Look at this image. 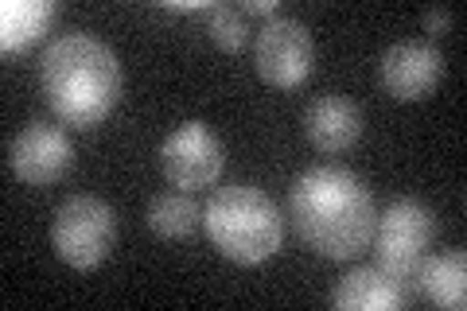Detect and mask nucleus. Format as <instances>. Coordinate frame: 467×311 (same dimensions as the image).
I'll return each mask as SVG.
<instances>
[{"label": "nucleus", "instance_id": "f257e3e1", "mask_svg": "<svg viewBox=\"0 0 467 311\" xmlns=\"http://www.w3.org/2000/svg\"><path fill=\"white\" fill-rule=\"evenodd\" d=\"M288 218L300 242L316 257L327 261H355L370 249L378 206L370 187L350 168L319 164L308 168L288 191Z\"/></svg>", "mask_w": 467, "mask_h": 311}, {"label": "nucleus", "instance_id": "f03ea898", "mask_svg": "<svg viewBox=\"0 0 467 311\" xmlns=\"http://www.w3.org/2000/svg\"><path fill=\"white\" fill-rule=\"evenodd\" d=\"M39 82L51 113L70 129L101 125L121 101V63L109 43L86 32H70L47 43Z\"/></svg>", "mask_w": 467, "mask_h": 311}, {"label": "nucleus", "instance_id": "7ed1b4c3", "mask_svg": "<svg viewBox=\"0 0 467 311\" xmlns=\"http://www.w3.org/2000/svg\"><path fill=\"white\" fill-rule=\"evenodd\" d=\"M202 230L211 245L234 264H265L285 242V218L276 202L250 183L218 187L202 206Z\"/></svg>", "mask_w": 467, "mask_h": 311}, {"label": "nucleus", "instance_id": "20e7f679", "mask_svg": "<svg viewBox=\"0 0 467 311\" xmlns=\"http://www.w3.org/2000/svg\"><path fill=\"white\" fill-rule=\"evenodd\" d=\"M117 245V211L98 195H70L51 218L55 257L78 273H94Z\"/></svg>", "mask_w": 467, "mask_h": 311}, {"label": "nucleus", "instance_id": "39448f33", "mask_svg": "<svg viewBox=\"0 0 467 311\" xmlns=\"http://www.w3.org/2000/svg\"><path fill=\"white\" fill-rule=\"evenodd\" d=\"M432 238H436L432 206H425L420 199L389 202L374 222V238H370L374 264L382 273H389L393 280L409 285V280L417 276V264L429 257Z\"/></svg>", "mask_w": 467, "mask_h": 311}, {"label": "nucleus", "instance_id": "423d86ee", "mask_svg": "<svg viewBox=\"0 0 467 311\" xmlns=\"http://www.w3.org/2000/svg\"><path fill=\"white\" fill-rule=\"evenodd\" d=\"M312 67H316V43L308 27L288 16L265 20V27L254 39L257 78L273 86V90H296V86L312 78Z\"/></svg>", "mask_w": 467, "mask_h": 311}, {"label": "nucleus", "instance_id": "0eeeda50", "mask_svg": "<svg viewBox=\"0 0 467 311\" xmlns=\"http://www.w3.org/2000/svg\"><path fill=\"white\" fill-rule=\"evenodd\" d=\"M223 168H226L223 140H218L202 121H183L180 129L168 132L164 144H160V171H164V180L180 191L214 187Z\"/></svg>", "mask_w": 467, "mask_h": 311}, {"label": "nucleus", "instance_id": "6e6552de", "mask_svg": "<svg viewBox=\"0 0 467 311\" xmlns=\"http://www.w3.org/2000/svg\"><path fill=\"white\" fill-rule=\"evenodd\" d=\"M75 164V144L63 129L47 121H27L8 140V171L24 187H51Z\"/></svg>", "mask_w": 467, "mask_h": 311}, {"label": "nucleus", "instance_id": "1a4fd4ad", "mask_svg": "<svg viewBox=\"0 0 467 311\" xmlns=\"http://www.w3.org/2000/svg\"><path fill=\"white\" fill-rule=\"evenodd\" d=\"M378 82L393 101H425L444 82V55L420 39L393 43L378 63Z\"/></svg>", "mask_w": 467, "mask_h": 311}, {"label": "nucleus", "instance_id": "9d476101", "mask_svg": "<svg viewBox=\"0 0 467 311\" xmlns=\"http://www.w3.org/2000/svg\"><path fill=\"white\" fill-rule=\"evenodd\" d=\"M362 109L358 101L339 98V94H327V98H316L308 113H304V137L312 140L316 152L324 156H343L350 152L358 140H362Z\"/></svg>", "mask_w": 467, "mask_h": 311}, {"label": "nucleus", "instance_id": "9b49d317", "mask_svg": "<svg viewBox=\"0 0 467 311\" xmlns=\"http://www.w3.org/2000/svg\"><path fill=\"white\" fill-rule=\"evenodd\" d=\"M331 307L339 311H401L409 307V292L401 280L374 269H350L331 292Z\"/></svg>", "mask_w": 467, "mask_h": 311}, {"label": "nucleus", "instance_id": "f8f14e48", "mask_svg": "<svg viewBox=\"0 0 467 311\" xmlns=\"http://www.w3.org/2000/svg\"><path fill=\"white\" fill-rule=\"evenodd\" d=\"M417 288L429 304L444 311H463L467 307V257L460 254H429L417 264Z\"/></svg>", "mask_w": 467, "mask_h": 311}, {"label": "nucleus", "instance_id": "ddd939ff", "mask_svg": "<svg viewBox=\"0 0 467 311\" xmlns=\"http://www.w3.org/2000/svg\"><path fill=\"white\" fill-rule=\"evenodd\" d=\"M55 12V0H5L0 5V51H27L51 27Z\"/></svg>", "mask_w": 467, "mask_h": 311}, {"label": "nucleus", "instance_id": "4468645a", "mask_svg": "<svg viewBox=\"0 0 467 311\" xmlns=\"http://www.w3.org/2000/svg\"><path fill=\"white\" fill-rule=\"evenodd\" d=\"M202 226V206L192 199V191H160L149 202V230L164 242H187Z\"/></svg>", "mask_w": 467, "mask_h": 311}, {"label": "nucleus", "instance_id": "2eb2a0df", "mask_svg": "<svg viewBox=\"0 0 467 311\" xmlns=\"http://www.w3.org/2000/svg\"><path fill=\"white\" fill-rule=\"evenodd\" d=\"M207 32L214 39V47L226 51V55H238L245 43H250L245 16H242V8H234V5H211L207 8Z\"/></svg>", "mask_w": 467, "mask_h": 311}, {"label": "nucleus", "instance_id": "dca6fc26", "mask_svg": "<svg viewBox=\"0 0 467 311\" xmlns=\"http://www.w3.org/2000/svg\"><path fill=\"white\" fill-rule=\"evenodd\" d=\"M451 24H456V16H451V12H444V8H429L425 16H420V27H425L429 36H448Z\"/></svg>", "mask_w": 467, "mask_h": 311}, {"label": "nucleus", "instance_id": "f3484780", "mask_svg": "<svg viewBox=\"0 0 467 311\" xmlns=\"http://www.w3.org/2000/svg\"><path fill=\"white\" fill-rule=\"evenodd\" d=\"M276 0H242V16H265V20H276Z\"/></svg>", "mask_w": 467, "mask_h": 311}]
</instances>
